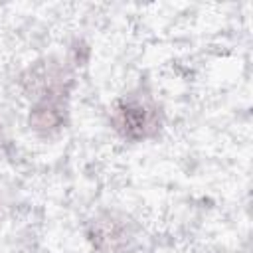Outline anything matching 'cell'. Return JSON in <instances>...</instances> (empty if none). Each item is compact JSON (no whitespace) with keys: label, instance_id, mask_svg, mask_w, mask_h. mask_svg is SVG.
Listing matches in <instances>:
<instances>
[{"label":"cell","instance_id":"cell-4","mask_svg":"<svg viewBox=\"0 0 253 253\" xmlns=\"http://www.w3.org/2000/svg\"><path fill=\"white\" fill-rule=\"evenodd\" d=\"M71 99L69 95H45L28 101L26 126L43 142L59 138L71 123Z\"/></svg>","mask_w":253,"mask_h":253},{"label":"cell","instance_id":"cell-1","mask_svg":"<svg viewBox=\"0 0 253 253\" xmlns=\"http://www.w3.org/2000/svg\"><path fill=\"white\" fill-rule=\"evenodd\" d=\"M113 134L126 144L156 140L166 126V109L148 81H138L119 93L107 113Z\"/></svg>","mask_w":253,"mask_h":253},{"label":"cell","instance_id":"cell-2","mask_svg":"<svg viewBox=\"0 0 253 253\" xmlns=\"http://www.w3.org/2000/svg\"><path fill=\"white\" fill-rule=\"evenodd\" d=\"M79 71L67 53H47L24 65L16 75V85L26 101L45 95L73 97Z\"/></svg>","mask_w":253,"mask_h":253},{"label":"cell","instance_id":"cell-6","mask_svg":"<svg viewBox=\"0 0 253 253\" xmlns=\"http://www.w3.org/2000/svg\"><path fill=\"white\" fill-rule=\"evenodd\" d=\"M4 208H6V196H4V188L0 184V213L4 211Z\"/></svg>","mask_w":253,"mask_h":253},{"label":"cell","instance_id":"cell-5","mask_svg":"<svg viewBox=\"0 0 253 253\" xmlns=\"http://www.w3.org/2000/svg\"><path fill=\"white\" fill-rule=\"evenodd\" d=\"M6 142H8V138H6V128H4V125H2V121H0V148H2Z\"/></svg>","mask_w":253,"mask_h":253},{"label":"cell","instance_id":"cell-3","mask_svg":"<svg viewBox=\"0 0 253 253\" xmlns=\"http://www.w3.org/2000/svg\"><path fill=\"white\" fill-rule=\"evenodd\" d=\"M83 237L93 253H134L140 245V225L121 208H101L85 219Z\"/></svg>","mask_w":253,"mask_h":253}]
</instances>
